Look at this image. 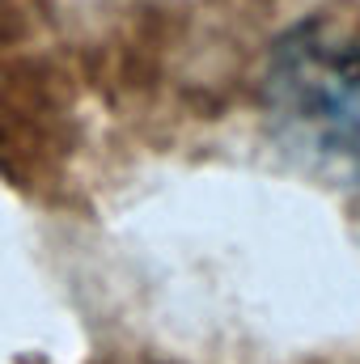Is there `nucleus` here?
Listing matches in <instances>:
<instances>
[{
  "label": "nucleus",
  "instance_id": "f257e3e1",
  "mask_svg": "<svg viewBox=\"0 0 360 364\" xmlns=\"http://www.w3.org/2000/svg\"><path fill=\"white\" fill-rule=\"evenodd\" d=\"M275 123L309 153L360 178V51L344 38L297 34L268 73Z\"/></svg>",
  "mask_w": 360,
  "mask_h": 364
}]
</instances>
